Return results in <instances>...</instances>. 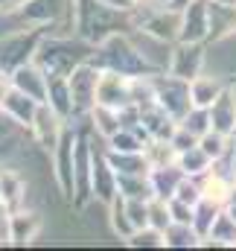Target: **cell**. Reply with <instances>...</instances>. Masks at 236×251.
Instances as JSON below:
<instances>
[{
	"label": "cell",
	"instance_id": "40",
	"mask_svg": "<svg viewBox=\"0 0 236 251\" xmlns=\"http://www.w3.org/2000/svg\"><path fill=\"white\" fill-rule=\"evenodd\" d=\"M169 213H172V222H184V225H192V216H195V207L181 201V199H169Z\"/></svg>",
	"mask_w": 236,
	"mask_h": 251
},
{
	"label": "cell",
	"instance_id": "15",
	"mask_svg": "<svg viewBox=\"0 0 236 251\" xmlns=\"http://www.w3.org/2000/svg\"><path fill=\"white\" fill-rule=\"evenodd\" d=\"M44 216L35 210V207H21V210H12V225H9V246H32L41 231H44Z\"/></svg>",
	"mask_w": 236,
	"mask_h": 251
},
{
	"label": "cell",
	"instance_id": "44",
	"mask_svg": "<svg viewBox=\"0 0 236 251\" xmlns=\"http://www.w3.org/2000/svg\"><path fill=\"white\" fill-rule=\"evenodd\" d=\"M99 3H105V6H111V9H122V12H134V9H137L131 0H99Z\"/></svg>",
	"mask_w": 236,
	"mask_h": 251
},
{
	"label": "cell",
	"instance_id": "45",
	"mask_svg": "<svg viewBox=\"0 0 236 251\" xmlns=\"http://www.w3.org/2000/svg\"><path fill=\"white\" fill-rule=\"evenodd\" d=\"M6 91H9V76H6V73H0V105H3V97H6Z\"/></svg>",
	"mask_w": 236,
	"mask_h": 251
},
{
	"label": "cell",
	"instance_id": "23",
	"mask_svg": "<svg viewBox=\"0 0 236 251\" xmlns=\"http://www.w3.org/2000/svg\"><path fill=\"white\" fill-rule=\"evenodd\" d=\"M187 176H184V170L178 167V164H166V167H152L149 170V181H152V193L158 196V199H172L175 196L178 184L184 181Z\"/></svg>",
	"mask_w": 236,
	"mask_h": 251
},
{
	"label": "cell",
	"instance_id": "22",
	"mask_svg": "<svg viewBox=\"0 0 236 251\" xmlns=\"http://www.w3.org/2000/svg\"><path fill=\"white\" fill-rule=\"evenodd\" d=\"M236 38V6L210 3V41L225 44Z\"/></svg>",
	"mask_w": 236,
	"mask_h": 251
},
{
	"label": "cell",
	"instance_id": "47",
	"mask_svg": "<svg viewBox=\"0 0 236 251\" xmlns=\"http://www.w3.org/2000/svg\"><path fill=\"white\" fill-rule=\"evenodd\" d=\"M225 210H228V216L236 222V201H228V204H225Z\"/></svg>",
	"mask_w": 236,
	"mask_h": 251
},
{
	"label": "cell",
	"instance_id": "20",
	"mask_svg": "<svg viewBox=\"0 0 236 251\" xmlns=\"http://www.w3.org/2000/svg\"><path fill=\"white\" fill-rule=\"evenodd\" d=\"M38 108H41V102H38V100H32L29 94L18 91V88H12V85H9V91H6V97H3V105H0V111H3V114H9L15 123H21L24 128H29V126H32L35 114H38Z\"/></svg>",
	"mask_w": 236,
	"mask_h": 251
},
{
	"label": "cell",
	"instance_id": "29",
	"mask_svg": "<svg viewBox=\"0 0 236 251\" xmlns=\"http://www.w3.org/2000/svg\"><path fill=\"white\" fill-rule=\"evenodd\" d=\"M201 246H216V249H236V222L228 216V210L219 213L213 231L207 234V240H201Z\"/></svg>",
	"mask_w": 236,
	"mask_h": 251
},
{
	"label": "cell",
	"instance_id": "33",
	"mask_svg": "<svg viewBox=\"0 0 236 251\" xmlns=\"http://www.w3.org/2000/svg\"><path fill=\"white\" fill-rule=\"evenodd\" d=\"M146 134L140 131V126L137 128H119L114 131L108 140H105V149H114V152H143V146H146Z\"/></svg>",
	"mask_w": 236,
	"mask_h": 251
},
{
	"label": "cell",
	"instance_id": "3",
	"mask_svg": "<svg viewBox=\"0 0 236 251\" xmlns=\"http://www.w3.org/2000/svg\"><path fill=\"white\" fill-rule=\"evenodd\" d=\"M94 62L102 70H117L128 79H140V76H152L155 70L143 59V53L137 50L131 32H114L108 35L102 44H96L94 50Z\"/></svg>",
	"mask_w": 236,
	"mask_h": 251
},
{
	"label": "cell",
	"instance_id": "28",
	"mask_svg": "<svg viewBox=\"0 0 236 251\" xmlns=\"http://www.w3.org/2000/svg\"><path fill=\"white\" fill-rule=\"evenodd\" d=\"M178 167L184 170V176H189V178H201V176H207V173L213 170V158L195 143L192 149L178 152Z\"/></svg>",
	"mask_w": 236,
	"mask_h": 251
},
{
	"label": "cell",
	"instance_id": "46",
	"mask_svg": "<svg viewBox=\"0 0 236 251\" xmlns=\"http://www.w3.org/2000/svg\"><path fill=\"white\" fill-rule=\"evenodd\" d=\"M189 3H192V0H169V6H172V9H178V12H181L184 6H189Z\"/></svg>",
	"mask_w": 236,
	"mask_h": 251
},
{
	"label": "cell",
	"instance_id": "51",
	"mask_svg": "<svg viewBox=\"0 0 236 251\" xmlns=\"http://www.w3.org/2000/svg\"><path fill=\"white\" fill-rule=\"evenodd\" d=\"M231 137H234V140H236V126H234V134H231Z\"/></svg>",
	"mask_w": 236,
	"mask_h": 251
},
{
	"label": "cell",
	"instance_id": "9",
	"mask_svg": "<svg viewBox=\"0 0 236 251\" xmlns=\"http://www.w3.org/2000/svg\"><path fill=\"white\" fill-rule=\"evenodd\" d=\"M210 64V50L207 41H175L172 44V56L166 73H172L178 79H195L198 73H204Z\"/></svg>",
	"mask_w": 236,
	"mask_h": 251
},
{
	"label": "cell",
	"instance_id": "35",
	"mask_svg": "<svg viewBox=\"0 0 236 251\" xmlns=\"http://www.w3.org/2000/svg\"><path fill=\"white\" fill-rule=\"evenodd\" d=\"M125 246H131V249H166V246H164V234H161L158 228H152V225L137 228V231L125 240Z\"/></svg>",
	"mask_w": 236,
	"mask_h": 251
},
{
	"label": "cell",
	"instance_id": "41",
	"mask_svg": "<svg viewBox=\"0 0 236 251\" xmlns=\"http://www.w3.org/2000/svg\"><path fill=\"white\" fill-rule=\"evenodd\" d=\"M169 140H172V146H175L178 152H187V149H192V146L198 143V137H195L192 131H187L184 126H178L175 131H172V137H169Z\"/></svg>",
	"mask_w": 236,
	"mask_h": 251
},
{
	"label": "cell",
	"instance_id": "7",
	"mask_svg": "<svg viewBox=\"0 0 236 251\" xmlns=\"http://www.w3.org/2000/svg\"><path fill=\"white\" fill-rule=\"evenodd\" d=\"M152 94H155V102L172 114L178 123L184 120V114L192 108V100H189V82L187 79H178L172 73H155L152 76Z\"/></svg>",
	"mask_w": 236,
	"mask_h": 251
},
{
	"label": "cell",
	"instance_id": "49",
	"mask_svg": "<svg viewBox=\"0 0 236 251\" xmlns=\"http://www.w3.org/2000/svg\"><path fill=\"white\" fill-rule=\"evenodd\" d=\"M134 6H146V3H152V0H131Z\"/></svg>",
	"mask_w": 236,
	"mask_h": 251
},
{
	"label": "cell",
	"instance_id": "5",
	"mask_svg": "<svg viewBox=\"0 0 236 251\" xmlns=\"http://www.w3.org/2000/svg\"><path fill=\"white\" fill-rule=\"evenodd\" d=\"M44 35H47L44 26H21V29L0 35V73L9 76L15 67L32 62Z\"/></svg>",
	"mask_w": 236,
	"mask_h": 251
},
{
	"label": "cell",
	"instance_id": "8",
	"mask_svg": "<svg viewBox=\"0 0 236 251\" xmlns=\"http://www.w3.org/2000/svg\"><path fill=\"white\" fill-rule=\"evenodd\" d=\"M76 128H67V134L61 137V143L56 146V152L50 155V173L53 181L59 187L64 201L76 199V178H73V158H76Z\"/></svg>",
	"mask_w": 236,
	"mask_h": 251
},
{
	"label": "cell",
	"instance_id": "18",
	"mask_svg": "<svg viewBox=\"0 0 236 251\" xmlns=\"http://www.w3.org/2000/svg\"><path fill=\"white\" fill-rule=\"evenodd\" d=\"M131 38H134V44H137V50L143 53V59L149 62V67L155 70V73H164L166 67H169V56H172V44L169 41H164V38H155V35H149V32H143V29H131Z\"/></svg>",
	"mask_w": 236,
	"mask_h": 251
},
{
	"label": "cell",
	"instance_id": "14",
	"mask_svg": "<svg viewBox=\"0 0 236 251\" xmlns=\"http://www.w3.org/2000/svg\"><path fill=\"white\" fill-rule=\"evenodd\" d=\"M47 82H50V73L35 62V59L21 64V67H15L9 73V85L18 88V91H24V94H29L38 102H47Z\"/></svg>",
	"mask_w": 236,
	"mask_h": 251
},
{
	"label": "cell",
	"instance_id": "24",
	"mask_svg": "<svg viewBox=\"0 0 236 251\" xmlns=\"http://www.w3.org/2000/svg\"><path fill=\"white\" fill-rule=\"evenodd\" d=\"M47 105L64 120L73 117V94H70L67 76H50V82H47Z\"/></svg>",
	"mask_w": 236,
	"mask_h": 251
},
{
	"label": "cell",
	"instance_id": "39",
	"mask_svg": "<svg viewBox=\"0 0 236 251\" xmlns=\"http://www.w3.org/2000/svg\"><path fill=\"white\" fill-rule=\"evenodd\" d=\"M172 199H181V201H187V204H192V207H195V204L204 199V193H201V181L187 176V178L178 184V190H175V196H172Z\"/></svg>",
	"mask_w": 236,
	"mask_h": 251
},
{
	"label": "cell",
	"instance_id": "34",
	"mask_svg": "<svg viewBox=\"0 0 236 251\" xmlns=\"http://www.w3.org/2000/svg\"><path fill=\"white\" fill-rule=\"evenodd\" d=\"M117 193L122 199H155L149 176H117Z\"/></svg>",
	"mask_w": 236,
	"mask_h": 251
},
{
	"label": "cell",
	"instance_id": "52",
	"mask_svg": "<svg viewBox=\"0 0 236 251\" xmlns=\"http://www.w3.org/2000/svg\"><path fill=\"white\" fill-rule=\"evenodd\" d=\"M231 85H234V91H236V79H234V82H231Z\"/></svg>",
	"mask_w": 236,
	"mask_h": 251
},
{
	"label": "cell",
	"instance_id": "48",
	"mask_svg": "<svg viewBox=\"0 0 236 251\" xmlns=\"http://www.w3.org/2000/svg\"><path fill=\"white\" fill-rule=\"evenodd\" d=\"M210 3H222V6H236V0H210Z\"/></svg>",
	"mask_w": 236,
	"mask_h": 251
},
{
	"label": "cell",
	"instance_id": "36",
	"mask_svg": "<svg viewBox=\"0 0 236 251\" xmlns=\"http://www.w3.org/2000/svg\"><path fill=\"white\" fill-rule=\"evenodd\" d=\"M178 126H184L187 131H192L195 137H201V134H207V131H210V111H207V108L192 105V108L184 114V120H181Z\"/></svg>",
	"mask_w": 236,
	"mask_h": 251
},
{
	"label": "cell",
	"instance_id": "32",
	"mask_svg": "<svg viewBox=\"0 0 236 251\" xmlns=\"http://www.w3.org/2000/svg\"><path fill=\"white\" fill-rule=\"evenodd\" d=\"M225 210V204H219V201H213V199H201L198 204H195V216H192V228L198 231V237L201 240H207V234L213 231V225H216V219H219V213Z\"/></svg>",
	"mask_w": 236,
	"mask_h": 251
},
{
	"label": "cell",
	"instance_id": "16",
	"mask_svg": "<svg viewBox=\"0 0 236 251\" xmlns=\"http://www.w3.org/2000/svg\"><path fill=\"white\" fill-rule=\"evenodd\" d=\"M137 111H140V131H143L146 137H164V140H169L172 131L178 128V120L172 114H166L155 100L140 102Z\"/></svg>",
	"mask_w": 236,
	"mask_h": 251
},
{
	"label": "cell",
	"instance_id": "11",
	"mask_svg": "<svg viewBox=\"0 0 236 251\" xmlns=\"http://www.w3.org/2000/svg\"><path fill=\"white\" fill-rule=\"evenodd\" d=\"M134 79L122 76L117 70H102L99 85H96V102L99 105H111V108H125L134 102Z\"/></svg>",
	"mask_w": 236,
	"mask_h": 251
},
{
	"label": "cell",
	"instance_id": "10",
	"mask_svg": "<svg viewBox=\"0 0 236 251\" xmlns=\"http://www.w3.org/2000/svg\"><path fill=\"white\" fill-rule=\"evenodd\" d=\"M29 134H32V143H35V149H38V152L53 155V152H56V146L61 143V137L67 134V120L59 117L47 102H41V108H38L35 120H32V126H29Z\"/></svg>",
	"mask_w": 236,
	"mask_h": 251
},
{
	"label": "cell",
	"instance_id": "12",
	"mask_svg": "<svg viewBox=\"0 0 236 251\" xmlns=\"http://www.w3.org/2000/svg\"><path fill=\"white\" fill-rule=\"evenodd\" d=\"M178 41H210V0H192L181 9Z\"/></svg>",
	"mask_w": 236,
	"mask_h": 251
},
{
	"label": "cell",
	"instance_id": "37",
	"mask_svg": "<svg viewBox=\"0 0 236 251\" xmlns=\"http://www.w3.org/2000/svg\"><path fill=\"white\" fill-rule=\"evenodd\" d=\"M198 146H201V149H204L213 161H219V158L228 152L231 137H228V134H222V131H213V128H210L207 134H201V137H198Z\"/></svg>",
	"mask_w": 236,
	"mask_h": 251
},
{
	"label": "cell",
	"instance_id": "31",
	"mask_svg": "<svg viewBox=\"0 0 236 251\" xmlns=\"http://www.w3.org/2000/svg\"><path fill=\"white\" fill-rule=\"evenodd\" d=\"M164 246L166 249H201V237H198V231L192 225L172 222L164 231Z\"/></svg>",
	"mask_w": 236,
	"mask_h": 251
},
{
	"label": "cell",
	"instance_id": "17",
	"mask_svg": "<svg viewBox=\"0 0 236 251\" xmlns=\"http://www.w3.org/2000/svg\"><path fill=\"white\" fill-rule=\"evenodd\" d=\"M29 199V181L18 167H0V201L9 210L26 207Z\"/></svg>",
	"mask_w": 236,
	"mask_h": 251
},
{
	"label": "cell",
	"instance_id": "38",
	"mask_svg": "<svg viewBox=\"0 0 236 251\" xmlns=\"http://www.w3.org/2000/svg\"><path fill=\"white\" fill-rule=\"evenodd\" d=\"M149 225L158 228L161 234L172 225V213H169V201L166 199H149Z\"/></svg>",
	"mask_w": 236,
	"mask_h": 251
},
{
	"label": "cell",
	"instance_id": "13",
	"mask_svg": "<svg viewBox=\"0 0 236 251\" xmlns=\"http://www.w3.org/2000/svg\"><path fill=\"white\" fill-rule=\"evenodd\" d=\"M117 196V173L105 158V146L94 143V173H91V199L108 204Z\"/></svg>",
	"mask_w": 236,
	"mask_h": 251
},
{
	"label": "cell",
	"instance_id": "21",
	"mask_svg": "<svg viewBox=\"0 0 236 251\" xmlns=\"http://www.w3.org/2000/svg\"><path fill=\"white\" fill-rule=\"evenodd\" d=\"M228 88V82L222 79V73H198L195 79H189V100H192V105H198V108H210L213 105V100L222 94Z\"/></svg>",
	"mask_w": 236,
	"mask_h": 251
},
{
	"label": "cell",
	"instance_id": "27",
	"mask_svg": "<svg viewBox=\"0 0 236 251\" xmlns=\"http://www.w3.org/2000/svg\"><path fill=\"white\" fill-rule=\"evenodd\" d=\"M108 228H111V234H114L117 240H122V243L137 231L134 222H131V216H128V210H125V199H122L119 193L108 201Z\"/></svg>",
	"mask_w": 236,
	"mask_h": 251
},
{
	"label": "cell",
	"instance_id": "2",
	"mask_svg": "<svg viewBox=\"0 0 236 251\" xmlns=\"http://www.w3.org/2000/svg\"><path fill=\"white\" fill-rule=\"evenodd\" d=\"M94 44H88L85 38L79 35H53L47 32L38 44V53H35V62L41 64L50 76H67L76 64L94 59Z\"/></svg>",
	"mask_w": 236,
	"mask_h": 251
},
{
	"label": "cell",
	"instance_id": "19",
	"mask_svg": "<svg viewBox=\"0 0 236 251\" xmlns=\"http://www.w3.org/2000/svg\"><path fill=\"white\" fill-rule=\"evenodd\" d=\"M210 111V128L213 131H222V134H234V126H236V91L234 85L228 82V88L213 100V105L207 108Z\"/></svg>",
	"mask_w": 236,
	"mask_h": 251
},
{
	"label": "cell",
	"instance_id": "6",
	"mask_svg": "<svg viewBox=\"0 0 236 251\" xmlns=\"http://www.w3.org/2000/svg\"><path fill=\"white\" fill-rule=\"evenodd\" d=\"M134 26L155 35V38H164L169 44H175L178 35H181V12L172 9L169 3H146V6H137L134 9Z\"/></svg>",
	"mask_w": 236,
	"mask_h": 251
},
{
	"label": "cell",
	"instance_id": "25",
	"mask_svg": "<svg viewBox=\"0 0 236 251\" xmlns=\"http://www.w3.org/2000/svg\"><path fill=\"white\" fill-rule=\"evenodd\" d=\"M88 128L96 134V137H102V140H108L114 131L122 128L119 123V108H111V105H94L91 108V114H88Z\"/></svg>",
	"mask_w": 236,
	"mask_h": 251
},
{
	"label": "cell",
	"instance_id": "43",
	"mask_svg": "<svg viewBox=\"0 0 236 251\" xmlns=\"http://www.w3.org/2000/svg\"><path fill=\"white\" fill-rule=\"evenodd\" d=\"M24 3L26 0H0V15L3 18H12V15H18L24 9Z\"/></svg>",
	"mask_w": 236,
	"mask_h": 251
},
{
	"label": "cell",
	"instance_id": "4",
	"mask_svg": "<svg viewBox=\"0 0 236 251\" xmlns=\"http://www.w3.org/2000/svg\"><path fill=\"white\" fill-rule=\"evenodd\" d=\"M99 76H102V67L94 62V59L76 64V67L67 73L70 94H73V117L67 120V126L88 123V114H91V108L96 105V85H99Z\"/></svg>",
	"mask_w": 236,
	"mask_h": 251
},
{
	"label": "cell",
	"instance_id": "42",
	"mask_svg": "<svg viewBox=\"0 0 236 251\" xmlns=\"http://www.w3.org/2000/svg\"><path fill=\"white\" fill-rule=\"evenodd\" d=\"M9 225H12V210L0 201V246L9 243Z\"/></svg>",
	"mask_w": 236,
	"mask_h": 251
},
{
	"label": "cell",
	"instance_id": "50",
	"mask_svg": "<svg viewBox=\"0 0 236 251\" xmlns=\"http://www.w3.org/2000/svg\"><path fill=\"white\" fill-rule=\"evenodd\" d=\"M152 3H161V6H164V3H169V0H152Z\"/></svg>",
	"mask_w": 236,
	"mask_h": 251
},
{
	"label": "cell",
	"instance_id": "30",
	"mask_svg": "<svg viewBox=\"0 0 236 251\" xmlns=\"http://www.w3.org/2000/svg\"><path fill=\"white\" fill-rule=\"evenodd\" d=\"M143 155H146V161H149V170H152V167L178 164V149L172 146V140H164V137H149L146 146H143Z\"/></svg>",
	"mask_w": 236,
	"mask_h": 251
},
{
	"label": "cell",
	"instance_id": "26",
	"mask_svg": "<svg viewBox=\"0 0 236 251\" xmlns=\"http://www.w3.org/2000/svg\"><path fill=\"white\" fill-rule=\"evenodd\" d=\"M105 158L108 164L114 167L117 176H149V161L143 152H114V149H105Z\"/></svg>",
	"mask_w": 236,
	"mask_h": 251
},
{
	"label": "cell",
	"instance_id": "1",
	"mask_svg": "<svg viewBox=\"0 0 236 251\" xmlns=\"http://www.w3.org/2000/svg\"><path fill=\"white\" fill-rule=\"evenodd\" d=\"M134 29V12L111 9L99 0H73V32L88 44H102L114 32Z\"/></svg>",
	"mask_w": 236,
	"mask_h": 251
}]
</instances>
